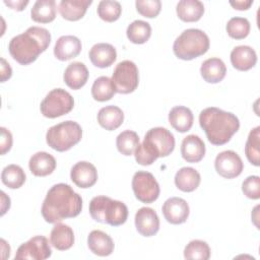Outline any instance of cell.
<instances>
[{"instance_id":"e575fe53","label":"cell","mask_w":260,"mask_h":260,"mask_svg":"<svg viewBox=\"0 0 260 260\" xmlns=\"http://www.w3.org/2000/svg\"><path fill=\"white\" fill-rule=\"evenodd\" d=\"M259 145H260V127L257 126L250 131L248 135V139L246 141V145H245V154L248 160L256 167L260 165L259 164V155H260Z\"/></svg>"},{"instance_id":"4316f807","label":"cell","mask_w":260,"mask_h":260,"mask_svg":"<svg viewBox=\"0 0 260 260\" xmlns=\"http://www.w3.org/2000/svg\"><path fill=\"white\" fill-rule=\"evenodd\" d=\"M124 121V113L117 106H106L98 113V122L106 130L112 131L121 126Z\"/></svg>"},{"instance_id":"5bb4252c","label":"cell","mask_w":260,"mask_h":260,"mask_svg":"<svg viewBox=\"0 0 260 260\" xmlns=\"http://www.w3.org/2000/svg\"><path fill=\"white\" fill-rule=\"evenodd\" d=\"M135 226L143 237L154 236L159 230V218L154 209L141 207L135 214Z\"/></svg>"},{"instance_id":"d590c367","label":"cell","mask_w":260,"mask_h":260,"mask_svg":"<svg viewBox=\"0 0 260 260\" xmlns=\"http://www.w3.org/2000/svg\"><path fill=\"white\" fill-rule=\"evenodd\" d=\"M185 259L208 260L210 258V248L208 244L201 240H193L184 249Z\"/></svg>"},{"instance_id":"2e32d148","label":"cell","mask_w":260,"mask_h":260,"mask_svg":"<svg viewBox=\"0 0 260 260\" xmlns=\"http://www.w3.org/2000/svg\"><path fill=\"white\" fill-rule=\"evenodd\" d=\"M82 45L80 40L75 36L60 37L54 47V55L60 61H67L79 55Z\"/></svg>"},{"instance_id":"f6af8a7d","label":"cell","mask_w":260,"mask_h":260,"mask_svg":"<svg viewBox=\"0 0 260 260\" xmlns=\"http://www.w3.org/2000/svg\"><path fill=\"white\" fill-rule=\"evenodd\" d=\"M1 215H4L10 207V198L7 197L3 191H1Z\"/></svg>"},{"instance_id":"4fadbf2b","label":"cell","mask_w":260,"mask_h":260,"mask_svg":"<svg viewBox=\"0 0 260 260\" xmlns=\"http://www.w3.org/2000/svg\"><path fill=\"white\" fill-rule=\"evenodd\" d=\"M161 211L168 222L172 224H181L187 220L190 209L185 199L171 197L165 201Z\"/></svg>"},{"instance_id":"30bf717a","label":"cell","mask_w":260,"mask_h":260,"mask_svg":"<svg viewBox=\"0 0 260 260\" xmlns=\"http://www.w3.org/2000/svg\"><path fill=\"white\" fill-rule=\"evenodd\" d=\"M132 189L135 197L143 203H151L159 196V185L154 176L145 171H138L132 178Z\"/></svg>"},{"instance_id":"7402d4cb","label":"cell","mask_w":260,"mask_h":260,"mask_svg":"<svg viewBox=\"0 0 260 260\" xmlns=\"http://www.w3.org/2000/svg\"><path fill=\"white\" fill-rule=\"evenodd\" d=\"M202 78L208 83H217L221 81L226 73V67L223 61L219 58L213 57L206 59L200 67Z\"/></svg>"},{"instance_id":"f35d334b","label":"cell","mask_w":260,"mask_h":260,"mask_svg":"<svg viewBox=\"0 0 260 260\" xmlns=\"http://www.w3.org/2000/svg\"><path fill=\"white\" fill-rule=\"evenodd\" d=\"M135 6L142 16L152 18L160 12L161 2L159 0H136Z\"/></svg>"},{"instance_id":"60d3db41","label":"cell","mask_w":260,"mask_h":260,"mask_svg":"<svg viewBox=\"0 0 260 260\" xmlns=\"http://www.w3.org/2000/svg\"><path fill=\"white\" fill-rule=\"evenodd\" d=\"M0 132H1V138H0L1 154H5L7 151L10 150L12 146V134L5 127H1Z\"/></svg>"},{"instance_id":"7c38bea8","label":"cell","mask_w":260,"mask_h":260,"mask_svg":"<svg viewBox=\"0 0 260 260\" xmlns=\"http://www.w3.org/2000/svg\"><path fill=\"white\" fill-rule=\"evenodd\" d=\"M217 174L225 179H233L241 175L244 164L240 155L233 150H224L218 153L214 160Z\"/></svg>"},{"instance_id":"9c48e42d","label":"cell","mask_w":260,"mask_h":260,"mask_svg":"<svg viewBox=\"0 0 260 260\" xmlns=\"http://www.w3.org/2000/svg\"><path fill=\"white\" fill-rule=\"evenodd\" d=\"M111 79L116 92L124 94L130 93L138 86V68L136 64L130 60L121 61L116 65Z\"/></svg>"},{"instance_id":"74e56055","label":"cell","mask_w":260,"mask_h":260,"mask_svg":"<svg viewBox=\"0 0 260 260\" xmlns=\"http://www.w3.org/2000/svg\"><path fill=\"white\" fill-rule=\"evenodd\" d=\"M228 35L236 40L245 39L250 32V22L245 17H232L226 23Z\"/></svg>"},{"instance_id":"cb8c5ba5","label":"cell","mask_w":260,"mask_h":260,"mask_svg":"<svg viewBox=\"0 0 260 260\" xmlns=\"http://www.w3.org/2000/svg\"><path fill=\"white\" fill-rule=\"evenodd\" d=\"M50 242L57 250L65 251L70 249L74 244L73 230L65 223H56L51 231Z\"/></svg>"},{"instance_id":"4dcf8cb0","label":"cell","mask_w":260,"mask_h":260,"mask_svg":"<svg viewBox=\"0 0 260 260\" xmlns=\"http://www.w3.org/2000/svg\"><path fill=\"white\" fill-rule=\"evenodd\" d=\"M116 93L113 81L108 76L98 77L91 86V95L98 102H106L111 100Z\"/></svg>"},{"instance_id":"f546056e","label":"cell","mask_w":260,"mask_h":260,"mask_svg":"<svg viewBox=\"0 0 260 260\" xmlns=\"http://www.w3.org/2000/svg\"><path fill=\"white\" fill-rule=\"evenodd\" d=\"M56 8L54 0H38L30 10L31 19L41 23L51 22L56 17Z\"/></svg>"},{"instance_id":"8992f818","label":"cell","mask_w":260,"mask_h":260,"mask_svg":"<svg viewBox=\"0 0 260 260\" xmlns=\"http://www.w3.org/2000/svg\"><path fill=\"white\" fill-rule=\"evenodd\" d=\"M209 45V38L203 30L187 28L175 40L173 51L179 59L192 60L205 54Z\"/></svg>"},{"instance_id":"52a82bcc","label":"cell","mask_w":260,"mask_h":260,"mask_svg":"<svg viewBox=\"0 0 260 260\" xmlns=\"http://www.w3.org/2000/svg\"><path fill=\"white\" fill-rule=\"evenodd\" d=\"M82 137V129L77 122L68 120L50 127L46 134L48 145L57 151H66L77 144Z\"/></svg>"},{"instance_id":"6da1fadb","label":"cell","mask_w":260,"mask_h":260,"mask_svg":"<svg viewBox=\"0 0 260 260\" xmlns=\"http://www.w3.org/2000/svg\"><path fill=\"white\" fill-rule=\"evenodd\" d=\"M82 209V198L65 183L53 185L42 205V215L49 223L77 216Z\"/></svg>"},{"instance_id":"f1b7e54d","label":"cell","mask_w":260,"mask_h":260,"mask_svg":"<svg viewBox=\"0 0 260 260\" xmlns=\"http://www.w3.org/2000/svg\"><path fill=\"white\" fill-rule=\"evenodd\" d=\"M177 15L186 22L197 21L204 13V5L199 0H181L177 4Z\"/></svg>"},{"instance_id":"8d00e7d4","label":"cell","mask_w":260,"mask_h":260,"mask_svg":"<svg viewBox=\"0 0 260 260\" xmlns=\"http://www.w3.org/2000/svg\"><path fill=\"white\" fill-rule=\"evenodd\" d=\"M98 15L105 21L113 22L117 20L122 12L121 4L115 0H102L98 5Z\"/></svg>"},{"instance_id":"bcb514c9","label":"cell","mask_w":260,"mask_h":260,"mask_svg":"<svg viewBox=\"0 0 260 260\" xmlns=\"http://www.w3.org/2000/svg\"><path fill=\"white\" fill-rule=\"evenodd\" d=\"M1 244H2V258L6 259L7 257H9L10 255V247L9 245L6 243V241L4 239H1Z\"/></svg>"},{"instance_id":"83f0119b","label":"cell","mask_w":260,"mask_h":260,"mask_svg":"<svg viewBox=\"0 0 260 260\" xmlns=\"http://www.w3.org/2000/svg\"><path fill=\"white\" fill-rule=\"evenodd\" d=\"M200 181V174L191 167H183L175 175V184L177 188L183 192H192L196 190Z\"/></svg>"},{"instance_id":"d4e9b609","label":"cell","mask_w":260,"mask_h":260,"mask_svg":"<svg viewBox=\"0 0 260 260\" xmlns=\"http://www.w3.org/2000/svg\"><path fill=\"white\" fill-rule=\"evenodd\" d=\"M194 117L191 110L184 106H176L169 113V122L178 132L184 133L191 129Z\"/></svg>"},{"instance_id":"ffe728a7","label":"cell","mask_w":260,"mask_h":260,"mask_svg":"<svg viewBox=\"0 0 260 260\" xmlns=\"http://www.w3.org/2000/svg\"><path fill=\"white\" fill-rule=\"evenodd\" d=\"M87 246L89 250L98 256H109L114 251V242L112 238L103 231H91L87 237Z\"/></svg>"},{"instance_id":"e0dca14e","label":"cell","mask_w":260,"mask_h":260,"mask_svg":"<svg viewBox=\"0 0 260 260\" xmlns=\"http://www.w3.org/2000/svg\"><path fill=\"white\" fill-rule=\"evenodd\" d=\"M182 157L188 162H198L205 154V144L203 140L195 134L186 136L181 144Z\"/></svg>"},{"instance_id":"5b68a950","label":"cell","mask_w":260,"mask_h":260,"mask_svg":"<svg viewBox=\"0 0 260 260\" xmlns=\"http://www.w3.org/2000/svg\"><path fill=\"white\" fill-rule=\"evenodd\" d=\"M89 213L98 222L118 226L127 220L128 208L125 203L102 195L91 199L89 203Z\"/></svg>"},{"instance_id":"277c9868","label":"cell","mask_w":260,"mask_h":260,"mask_svg":"<svg viewBox=\"0 0 260 260\" xmlns=\"http://www.w3.org/2000/svg\"><path fill=\"white\" fill-rule=\"evenodd\" d=\"M175 148V137L167 128L149 129L134 151L136 161L141 166H149L158 157L168 156Z\"/></svg>"},{"instance_id":"44dd1931","label":"cell","mask_w":260,"mask_h":260,"mask_svg":"<svg viewBox=\"0 0 260 260\" xmlns=\"http://www.w3.org/2000/svg\"><path fill=\"white\" fill-rule=\"evenodd\" d=\"M28 168L32 175L45 177L52 174L56 169V159L46 151H38L29 158Z\"/></svg>"},{"instance_id":"836d02e7","label":"cell","mask_w":260,"mask_h":260,"mask_svg":"<svg viewBox=\"0 0 260 260\" xmlns=\"http://www.w3.org/2000/svg\"><path fill=\"white\" fill-rule=\"evenodd\" d=\"M138 144H139L138 134L132 130H125L121 132L116 138V146L119 152L127 156L134 153Z\"/></svg>"},{"instance_id":"7a4b0ae2","label":"cell","mask_w":260,"mask_h":260,"mask_svg":"<svg viewBox=\"0 0 260 260\" xmlns=\"http://www.w3.org/2000/svg\"><path fill=\"white\" fill-rule=\"evenodd\" d=\"M50 43L51 34L47 28L30 26L10 40L8 50L16 62L27 65L36 61L39 55L47 50Z\"/></svg>"},{"instance_id":"ba28073f","label":"cell","mask_w":260,"mask_h":260,"mask_svg":"<svg viewBox=\"0 0 260 260\" xmlns=\"http://www.w3.org/2000/svg\"><path fill=\"white\" fill-rule=\"evenodd\" d=\"M74 107L72 95L63 88H54L42 101L40 110L47 118H57L68 114Z\"/></svg>"},{"instance_id":"484cf974","label":"cell","mask_w":260,"mask_h":260,"mask_svg":"<svg viewBox=\"0 0 260 260\" xmlns=\"http://www.w3.org/2000/svg\"><path fill=\"white\" fill-rule=\"evenodd\" d=\"M91 3V0H61L59 3V12L63 18L75 21L83 17L87 7Z\"/></svg>"},{"instance_id":"1f68e13d","label":"cell","mask_w":260,"mask_h":260,"mask_svg":"<svg viewBox=\"0 0 260 260\" xmlns=\"http://www.w3.org/2000/svg\"><path fill=\"white\" fill-rule=\"evenodd\" d=\"M127 38L134 44H144L151 36V26L144 20H134L131 22L126 30Z\"/></svg>"},{"instance_id":"b9f144b4","label":"cell","mask_w":260,"mask_h":260,"mask_svg":"<svg viewBox=\"0 0 260 260\" xmlns=\"http://www.w3.org/2000/svg\"><path fill=\"white\" fill-rule=\"evenodd\" d=\"M0 75H1V82L6 81L12 75V69L9 63L4 59L1 58V68H0Z\"/></svg>"},{"instance_id":"d6a6232c","label":"cell","mask_w":260,"mask_h":260,"mask_svg":"<svg viewBox=\"0 0 260 260\" xmlns=\"http://www.w3.org/2000/svg\"><path fill=\"white\" fill-rule=\"evenodd\" d=\"M1 181L10 189H18L25 182V173L17 165H8L1 173Z\"/></svg>"},{"instance_id":"d6986e66","label":"cell","mask_w":260,"mask_h":260,"mask_svg":"<svg viewBox=\"0 0 260 260\" xmlns=\"http://www.w3.org/2000/svg\"><path fill=\"white\" fill-rule=\"evenodd\" d=\"M256 62L257 54L250 46H237L231 52V63L240 71H247L253 68Z\"/></svg>"},{"instance_id":"3957f363","label":"cell","mask_w":260,"mask_h":260,"mask_svg":"<svg viewBox=\"0 0 260 260\" xmlns=\"http://www.w3.org/2000/svg\"><path fill=\"white\" fill-rule=\"evenodd\" d=\"M199 124L213 145L225 144L240 128V121L236 115L215 107L200 112Z\"/></svg>"},{"instance_id":"ac0fdd59","label":"cell","mask_w":260,"mask_h":260,"mask_svg":"<svg viewBox=\"0 0 260 260\" xmlns=\"http://www.w3.org/2000/svg\"><path fill=\"white\" fill-rule=\"evenodd\" d=\"M91 63L99 68L111 66L116 58L117 52L114 46L108 43H98L91 47L88 53Z\"/></svg>"},{"instance_id":"603a6c76","label":"cell","mask_w":260,"mask_h":260,"mask_svg":"<svg viewBox=\"0 0 260 260\" xmlns=\"http://www.w3.org/2000/svg\"><path fill=\"white\" fill-rule=\"evenodd\" d=\"M64 82L72 89L81 88L88 79L87 67L81 62L70 63L63 74Z\"/></svg>"},{"instance_id":"ee69618b","label":"cell","mask_w":260,"mask_h":260,"mask_svg":"<svg viewBox=\"0 0 260 260\" xmlns=\"http://www.w3.org/2000/svg\"><path fill=\"white\" fill-rule=\"evenodd\" d=\"M230 4L238 10H247L252 4L253 0H236V1H230Z\"/></svg>"},{"instance_id":"8fae6325","label":"cell","mask_w":260,"mask_h":260,"mask_svg":"<svg viewBox=\"0 0 260 260\" xmlns=\"http://www.w3.org/2000/svg\"><path fill=\"white\" fill-rule=\"evenodd\" d=\"M51 255L52 250L48 239L44 236H35L18 247L14 259L45 260Z\"/></svg>"},{"instance_id":"7bdbcfd3","label":"cell","mask_w":260,"mask_h":260,"mask_svg":"<svg viewBox=\"0 0 260 260\" xmlns=\"http://www.w3.org/2000/svg\"><path fill=\"white\" fill-rule=\"evenodd\" d=\"M4 3L8 6H10L12 9H15V10H18V11H21L24 9V7L28 4V0H4Z\"/></svg>"},{"instance_id":"9a60e30c","label":"cell","mask_w":260,"mask_h":260,"mask_svg":"<svg viewBox=\"0 0 260 260\" xmlns=\"http://www.w3.org/2000/svg\"><path fill=\"white\" fill-rule=\"evenodd\" d=\"M70 178L77 187L83 189L89 188L96 183L98 171L91 162L81 160L72 167Z\"/></svg>"},{"instance_id":"ab89813d","label":"cell","mask_w":260,"mask_h":260,"mask_svg":"<svg viewBox=\"0 0 260 260\" xmlns=\"http://www.w3.org/2000/svg\"><path fill=\"white\" fill-rule=\"evenodd\" d=\"M243 193L250 199L260 198V178L259 176H249L242 184Z\"/></svg>"}]
</instances>
